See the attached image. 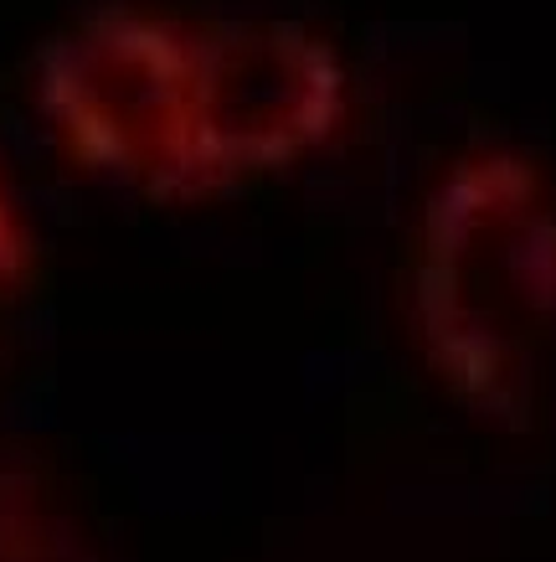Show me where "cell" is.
<instances>
[{
	"mask_svg": "<svg viewBox=\"0 0 556 562\" xmlns=\"http://www.w3.org/2000/svg\"><path fill=\"white\" fill-rule=\"evenodd\" d=\"M42 103L99 176L196 196L315 145L336 120L340 78L288 26L99 16L47 52Z\"/></svg>",
	"mask_w": 556,
	"mask_h": 562,
	"instance_id": "obj_1",
	"label": "cell"
},
{
	"mask_svg": "<svg viewBox=\"0 0 556 562\" xmlns=\"http://www.w3.org/2000/svg\"><path fill=\"white\" fill-rule=\"evenodd\" d=\"M26 284H32V233H26L11 187L0 181V330L11 325Z\"/></svg>",
	"mask_w": 556,
	"mask_h": 562,
	"instance_id": "obj_3",
	"label": "cell"
},
{
	"mask_svg": "<svg viewBox=\"0 0 556 562\" xmlns=\"http://www.w3.org/2000/svg\"><path fill=\"white\" fill-rule=\"evenodd\" d=\"M418 321L454 387L521 408L556 330V212L521 160H469L433 196Z\"/></svg>",
	"mask_w": 556,
	"mask_h": 562,
	"instance_id": "obj_2",
	"label": "cell"
}]
</instances>
